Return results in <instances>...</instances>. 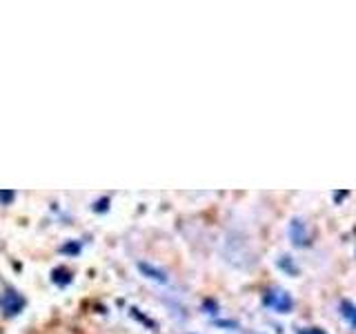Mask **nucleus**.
Wrapping results in <instances>:
<instances>
[{"mask_svg":"<svg viewBox=\"0 0 356 334\" xmlns=\"http://www.w3.org/2000/svg\"><path fill=\"white\" fill-rule=\"evenodd\" d=\"M22 305H25V301H22V297H18L16 292H7L5 297H2V310H5V314H9V316L20 312Z\"/></svg>","mask_w":356,"mask_h":334,"instance_id":"obj_1","label":"nucleus"},{"mask_svg":"<svg viewBox=\"0 0 356 334\" xmlns=\"http://www.w3.org/2000/svg\"><path fill=\"white\" fill-rule=\"evenodd\" d=\"M265 303L274 305L278 312H287V310L292 308V298H289L285 292H269L265 297Z\"/></svg>","mask_w":356,"mask_h":334,"instance_id":"obj_2","label":"nucleus"},{"mask_svg":"<svg viewBox=\"0 0 356 334\" xmlns=\"http://www.w3.org/2000/svg\"><path fill=\"white\" fill-rule=\"evenodd\" d=\"M289 234H292V239H294L296 245H307L309 243V236H307V232H305V227H303L301 221H294L292 227H289Z\"/></svg>","mask_w":356,"mask_h":334,"instance_id":"obj_3","label":"nucleus"},{"mask_svg":"<svg viewBox=\"0 0 356 334\" xmlns=\"http://www.w3.org/2000/svg\"><path fill=\"white\" fill-rule=\"evenodd\" d=\"M138 270H141L142 274H147L149 278H154V281L167 283V274H165V272L156 270V267H152V265H147V263H138Z\"/></svg>","mask_w":356,"mask_h":334,"instance_id":"obj_4","label":"nucleus"},{"mask_svg":"<svg viewBox=\"0 0 356 334\" xmlns=\"http://www.w3.org/2000/svg\"><path fill=\"white\" fill-rule=\"evenodd\" d=\"M52 278H53V283H58V285H67V283L71 281V274H69V270H65V267H58V270L52 272Z\"/></svg>","mask_w":356,"mask_h":334,"instance_id":"obj_5","label":"nucleus"},{"mask_svg":"<svg viewBox=\"0 0 356 334\" xmlns=\"http://www.w3.org/2000/svg\"><path fill=\"white\" fill-rule=\"evenodd\" d=\"M340 310H343V316H345L347 321H350V323L356 328V308H354V305H352L350 301H343V303H340Z\"/></svg>","mask_w":356,"mask_h":334,"instance_id":"obj_6","label":"nucleus"},{"mask_svg":"<svg viewBox=\"0 0 356 334\" xmlns=\"http://www.w3.org/2000/svg\"><path fill=\"white\" fill-rule=\"evenodd\" d=\"M131 314H134V316H136L138 321H142V323H145V325H149V328H156V323H152V321H149V318H145V316H142L141 312H138L136 308H131Z\"/></svg>","mask_w":356,"mask_h":334,"instance_id":"obj_7","label":"nucleus"},{"mask_svg":"<svg viewBox=\"0 0 356 334\" xmlns=\"http://www.w3.org/2000/svg\"><path fill=\"white\" fill-rule=\"evenodd\" d=\"M78 250H80V247L76 245V243H69V245L63 247V252H67V254H78Z\"/></svg>","mask_w":356,"mask_h":334,"instance_id":"obj_8","label":"nucleus"},{"mask_svg":"<svg viewBox=\"0 0 356 334\" xmlns=\"http://www.w3.org/2000/svg\"><path fill=\"white\" fill-rule=\"evenodd\" d=\"M0 201L2 203H11L14 201V192H0Z\"/></svg>","mask_w":356,"mask_h":334,"instance_id":"obj_9","label":"nucleus"},{"mask_svg":"<svg viewBox=\"0 0 356 334\" xmlns=\"http://www.w3.org/2000/svg\"><path fill=\"white\" fill-rule=\"evenodd\" d=\"M107 203H109V201H107V199L98 201V203H96V209H98V212H105V209H107Z\"/></svg>","mask_w":356,"mask_h":334,"instance_id":"obj_10","label":"nucleus"},{"mask_svg":"<svg viewBox=\"0 0 356 334\" xmlns=\"http://www.w3.org/2000/svg\"><path fill=\"white\" fill-rule=\"evenodd\" d=\"M301 334H325V332H320V330H307V332H301Z\"/></svg>","mask_w":356,"mask_h":334,"instance_id":"obj_11","label":"nucleus"}]
</instances>
